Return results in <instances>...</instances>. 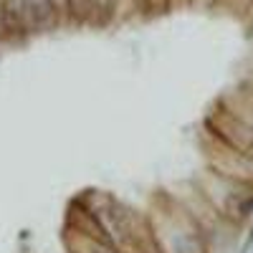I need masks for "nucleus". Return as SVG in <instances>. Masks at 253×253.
Masks as SVG:
<instances>
[{
  "instance_id": "1",
  "label": "nucleus",
  "mask_w": 253,
  "mask_h": 253,
  "mask_svg": "<svg viewBox=\"0 0 253 253\" xmlns=\"http://www.w3.org/2000/svg\"><path fill=\"white\" fill-rule=\"evenodd\" d=\"M26 15H28L31 33H48L61 26L58 13L51 0H26Z\"/></svg>"
},
{
  "instance_id": "2",
  "label": "nucleus",
  "mask_w": 253,
  "mask_h": 253,
  "mask_svg": "<svg viewBox=\"0 0 253 253\" xmlns=\"http://www.w3.org/2000/svg\"><path fill=\"white\" fill-rule=\"evenodd\" d=\"M5 10V31L13 36H26L28 31V15H26V0H3Z\"/></svg>"
},
{
  "instance_id": "3",
  "label": "nucleus",
  "mask_w": 253,
  "mask_h": 253,
  "mask_svg": "<svg viewBox=\"0 0 253 253\" xmlns=\"http://www.w3.org/2000/svg\"><path fill=\"white\" fill-rule=\"evenodd\" d=\"M96 10V0H69V23L86 26L91 23Z\"/></svg>"
},
{
  "instance_id": "4",
  "label": "nucleus",
  "mask_w": 253,
  "mask_h": 253,
  "mask_svg": "<svg viewBox=\"0 0 253 253\" xmlns=\"http://www.w3.org/2000/svg\"><path fill=\"white\" fill-rule=\"evenodd\" d=\"M172 0H139V10L144 18H155V15H165L170 10Z\"/></svg>"
},
{
  "instance_id": "5",
  "label": "nucleus",
  "mask_w": 253,
  "mask_h": 253,
  "mask_svg": "<svg viewBox=\"0 0 253 253\" xmlns=\"http://www.w3.org/2000/svg\"><path fill=\"white\" fill-rule=\"evenodd\" d=\"M51 3H53V8L58 13V20H61V23H66V20H69V0H51Z\"/></svg>"
},
{
  "instance_id": "6",
  "label": "nucleus",
  "mask_w": 253,
  "mask_h": 253,
  "mask_svg": "<svg viewBox=\"0 0 253 253\" xmlns=\"http://www.w3.org/2000/svg\"><path fill=\"white\" fill-rule=\"evenodd\" d=\"M218 0H187V5H195V8H213Z\"/></svg>"
},
{
  "instance_id": "7",
  "label": "nucleus",
  "mask_w": 253,
  "mask_h": 253,
  "mask_svg": "<svg viewBox=\"0 0 253 253\" xmlns=\"http://www.w3.org/2000/svg\"><path fill=\"white\" fill-rule=\"evenodd\" d=\"M5 31V10H3V0H0V33Z\"/></svg>"
},
{
  "instance_id": "8",
  "label": "nucleus",
  "mask_w": 253,
  "mask_h": 253,
  "mask_svg": "<svg viewBox=\"0 0 253 253\" xmlns=\"http://www.w3.org/2000/svg\"><path fill=\"white\" fill-rule=\"evenodd\" d=\"M253 246V228H251V236H248V241H246V248H251Z\"/></svg>"
},
{
  "instance_id": "9",
  "label": "nucleus",
  "mask_w": 253,
  "mask_h": 253,
  "mask_svg": "<svg viewBox=\"0 0 253 253\" xmlns=\"http://www.w3.org/2000/svg\"><path fill=\"white\" fill-rule=\"evenodd\" d=\"M251 36H253V26H251Z\"/></svg>"
}]
</instances>
